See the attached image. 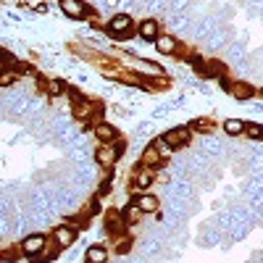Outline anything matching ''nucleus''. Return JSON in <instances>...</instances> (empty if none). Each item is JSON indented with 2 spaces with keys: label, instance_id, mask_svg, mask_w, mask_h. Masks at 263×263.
<instances>
[{
  "label": "nucleus",
  "instance_id": "f257e3e1",
  "mask_svg": "<svg viewBox=\"0 0 263 263\" xmlns=\"http://www.w3.org/2000/svg\"><path fill=\"white\" fill-rule=\"evenodd\" d=\"M105 34L116 40V42H126L132 37H137V24L132 21L129 13H116L108 18V24H105Z\"/></svg>",
  "mask_w": 263,
  "mask_h": 263
},
{
  "label": "nucleus",
  "instance_id": "f03ea898",
  "mask_svg": "<svg viewBox=\"0 0 263 263\" xmlns=\"http://www.w3.org/2000/svg\"><path fill=\"white\" fill-rule=\"evenodd\" d=\"M121 150H124V140L111 142V145H98V150H95L98 166H103L105 171H111V168L119 163V158H121Z\"/></svg>",
  "mask_w": 263,
  "mask_h": 263
},
{
  "label": "nucleus",
  "instance_id": "7ed1b4c3",
  "mask_svg": "<svg viewBox=\"0 0 263 263\" xmlns=\"http://www.w3.org/2000/svg\"><path fill=\"white\" fill-rule=\"evenodd\" d=\"M58 6H61V11L69 16V18H77V21L92 18V21H95V8L87 6L84 0H58Z\"/></svg>",
  "mask_w": 263,
  "mask_h": 263
},
{
  "label": "nucleus",
  "instance_id": "20e7f679",
  "mask_svg": "<svg viewBox=\"0 0 263 263\" xmlns=\"http://www.w3.org/2000/svg\"><path fill=\"white\" fill-rule=\"evenodd\" d=\"M161 137L168 142V147H171V150H179V147H184V145L192 140V129H190L187 124H182V126L168 129L166 135H161Z\"/></svg>",
  "mask_w": 263,
  "mask_h": 263
},
{
  "label": "nucleus",
  "instance_id": "39448f33",
  "mask_svg": "<svg viewBox=\"0 0 263 263\" xmlns=\"http://www.w3.org/2000/svg\"><path fill=\"white\" fill-rule=\"evenodd\" d=\"M153 182H156V171H153V168H145L142 163H137L135 179H132V190H135V195H137V192H150Z\"/></svg>",
  "mask_w": 263,
  "mask_h": 263
},
{
  "label": "nucleus",
  "instance_id": "423d86ee",
  "mask_svg": "<svg viewBox=\"0 0 263 263\" xmlns=\"http://www.w3.org/2000/svg\"><path fill=\"white\" fill-rule=\"evenodd\" d=\"M45 248H48V237L45 234H29V237L21 239V253H24L27 258H37Z\"/></svg>",
  "mask_w": 263,
  "mask_h": 263
},
{
  "label": "nucleus",
  "instance_id": "0eeeda50",
  "mask_svg": "<svg viewBox=\"0 0 263 263\" xmlns=\"http://www.w3.org/2000/svg\"><path fill=\"white\" fill-rule=\"evenodd\" d=\"M140 163L145 166V168H153V171H158L163 163H166V158L161 156V150H158V145H156V140H153L145 150H142V156H140Z\"/></svg>",
  "mask_w": 263,
  "mask_h": 263
},
{
  "label": "nucleus",
  "instance_id": "6e6552de",
  "mask_svg": "<svg viewBox=\"0 0 263 263\" xmlns=\"http://www.w3.org/2000/svg\"><path fill=\"white\" fill-rule=\"evenodd\" d=\"M92 135L98 137V142H100V145H111V142H119V140H121L119 129H116L114 124H108V121L95 124V126H92Z\"/></svg>",
  "mask_w": 263,
  "mask_h": 263
},
{
  "label": "nucleus",
  "instance_id": "1a4fd4ad",
  "mask_svg": "<svg viewBox=\"0 0 263 263\" xmlns=\"http://www.w3.org/2000/svg\"><path fill=\"white\" fill-rule=\"evenodd\" d=\"M50 237H53V242H55L58 248H71L74 239H77V229L69 227V224H58V227L50 232Z\"/></svg>",
  "mask_w": 263,
  "mask_h": 263
},
{
  "label": "nucleus",
  "instance_id": "9d476101",
  "mask_svg": "<svg viewBox=\"0 0 263 263\" xmlns=\"http://www.w3.org/2000/svg\"><path fill=\"white\" fill-rule=\"evenodd\" d=\"M153 45H156V50L163 53V55H177L179 53V40L174 37V34H168V32H161Z\"/></svg>",
  "mask_w": 263,
  "mask_h": 263
},
{
  "label": "nucleus",
  "instance_id": "9b49d317",
  "mask_svg": "<svg viewBox=\"0 0 263 263\" xmlns=\"http://www.w3.org/2000/svg\"><path fill=\"white\" fill-rule=\"evenodd\" d=\"M158 34H161V27H158L156 18H142L137 24V37L145 40V42H156Z\"/></svg>",
  "mask_w": 263,
  "mask_h": 263
},
{
  "label": "nucleus",
  "instance_id": "f8f14e48",
  "mask_svg": "<svg viewBox=\"0 0 263 263\" xmlns=\"http://www.w3.org/2000/svg\"><path fill=\"white\" fill-rule=\"evenodd\" d=\"M229 92L234 95V100H239V103H245V100H250V98H255L258 95V90L250 84V82H239V79H234L232 82V87H229Z\"/></svg>",
  "mask_w": 263,
  "mask_h": 263
},
{
  "label": "nucleus",
  "instance_id": "ddd939ff",
  "mask_svg": "<svg viewBox=\"0 0 263 263\" xmlns=\"http://www.w3.org/2000/svg\"><path fill=\"white\" fill-rule=\"evenodd\" d=\"M132 200H135L137 203V208L142 211V213H156L158 211V197L156 195H153V192H137L135 197H132Z\"/></svg>",
  "mask_w": 263,
  "mask_h": 263
},
{
  "label": "nucleus",
  "instance_id": "4468645a",
  "mask_svg": "<svg viewBox=\"0 0 263 263\" xmlns=\"http://www.w3.org/2000/svg\"><path fill=\"white\" fill-rule=\"evenodd\" d=\"M245 126H248V121H242V119H227L221 124V129L229 137H245Z\"/></svg>",
  "mask_w": 263,
  "mask_h": 263
},
{
  "label": "nucleus",
  "instance_id": "2eb2a0df",
  "mask_svg": "<svg viewBox=\"0 0 263 263\" xmlns=\"http://www.w3.org/2000/svg\"><path fill=\"white\" fill-rule=\"evenodd\" d=\"M187 126L192 129V135H195V132H200V135H208V132L216 129V121H213L211 116H203V119H192Z\"/></svg>",
  "mask_w": 263,
  "mask_h": 263
},
{
  "label": "nucleus",
  "instance_id": "dca6fc26",
  "mask_svg": "<svg viewBox=\"0 0 263 263\" xmlns=\"http://www.w3.org/2000/svg\"><path fill=\"white\" fill-rule=\"evenodd\" d=\"M87 263H108V250H105V245L87 248Z\"/></svg>",
  "mask_w": 263,
  "mask_h": 263
},
{
  "label": "nucleus",
  "instance_id": "f3484780",
  "mask_svg": "<svg viewBox=\"0 0 263 263\" xmlns=\"http://www.w3.org/2000/svg\"><path fill=\"white\" fill-rule=\"evenodd\" d=\"M66 90H69V84H66L63 79H48L45 95H50V98H61V95H66Z\"/></svg>",
  "mask_w": 263,
  "mask_h": 263
},
{
  "label": "nucleus",
  "instance_id": "a211bd4d",
  "mask_svg": "<svg viewBox=\"0 0 263 263\" xmlns=\"http://www.w3.org/2000/svg\"><path fill=\"white\" fill-rule=\"evenodd\" d=\"M121 213H124V221H126V224H135L137 218L142 216V211L137 208V203H135V200H132V203H129V205H126V208H124Z\"/></svg>",
  "mask_w": 263,
  "mask_h": 263
},
{
  "label": "nucleus",
  "instance_id": "6ab92c4d",
  "mask_svg": "<svg viewBox=\"0 0 263 263\" xmlns=\"http://www.w3.org/2000/svg\"><path fill=\"white\" fill-rule=\"evenodd\" d=\"M245 137H250V140H255V142H263V124L250 121V124L245 126Z\"/></svg>",
  "mask_w": 263,
  "mask_h": 263
},
{
  "label": "nucleus",
  "instance_id": "aec40b11",
  "mask_svg": "<svg viewBox=\"0 0 263 263\" xmlns=\"http://www.w3.org/2000/svg\"><path fill=\"white\" fill-rule=\"evenodd\" d=\"M16 79H18V74H16L13 69H6L3 74H0V87H11Z\"/></svg>",
  "mask_w": 263,
  "mask_h": 263
},
{
  "label": "nucleus",
  "instance_id": "412c9836",
  "mask_svg": "<svg viewBox=\"0 0 263 263\" xmlns=\"http://www.w3.org/2000/svg\"><path fill=\"white\" fill-rule=\"evenodd\" d=\"M108 192H111V182H103L100 184V195H108Z\"/></svg>",
  "mask_w": 263,
  "mask_h": 263
},
{
  "label": "nucleus",
  "instance_id": "4be33fe9",
  "mask_svg": "<svg viewBox=\"0 0 263 263\" xmlns=\"http://www.w3.org/2000/svg\"><path fill=\"white\" fill-rule=\"evenodd\" d=\"M255 98H263V87H260V90H258V95Z\"/></svg>",
  "mask_w": 263,
  "mask_h": 263
},
{
  "label": "nucleus",
  "instance_id": "5701e85b",
  "mask_svg": "<svg viewBox=\"0 0 263 263\" xmlns=\"http://www.w3.org/2000/svg\"><path fill=\"white\" fill-rule=\"evenodd\" d=\"M3 71H6V66H3V63H0V74H3Z\"/></svg>",
  "mask_w": 263,
  "mask_h": 263
}]
</instances>
